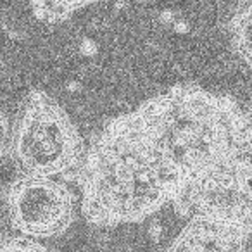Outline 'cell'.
I'll list each match as a JSON object with an SVG mask.
<instances>
[{
  "mask_svg": "<svg viewBox=\"0 0 252 252\" xmlns=\"http://www.w3.org/2000/svg\"><path fill=\"white\" fill-rule=\"evenodd\" d=\"M11 226L23 237L52 238L74 221V195L64 183L47 176H19L5 192Z\"/></svg>",
  "mask_w": 252,
  "mask_h": 252,
  "instance_id": "cell-5",
  "label": "cell"
},
{
  "mask_svg": "<svg viewBox=\"0 0 252 252\" xmlns=\"http://www.w3.org/2000/svg\"><path fill=\"white\" fill-rule=\"evenodd\" d=\"M76 180L81 213L95 226L138 223L171 202L178 187L131 114L116 118L95 135Z\"/></svg>",
  "mask_w": 252,
  "mask_h": 252,
  "instance_id": "cell-1",
  "label": "cell"
},
{
  "mask_svg": "<svg viewBox=\"0 0 252 252\" xmlns=\"http://www.w3.org/2000/svg\"><path fill=\"white\" fill-rule=\"evenodd\" d=\"M244 121H245V135H247V145L252 151V100L249 104L247 111L244 112Z\"/></svg>",
  "mask_w": 252,
  "mask_h": 252,
  "instance_id": "cell-11",
  "label": "cell"
},
{
  "mask_svg": "<svg viewBox=\"0 0 252 252\" xmlns=\"http://www.w3.org/2000/svg\"><path fill=\"white\" fill-rule=\"evenodd\" d=\"M94 0H30L35 16L43 23H61Z\"/></svg>",
  "mask_w": 252,
  "mask_h": 252,
  "instance_id": "cell-8",
  "label": "cell"
},
{
  "mask_svg": "<svg viewBox=\"0 0 252 252\" xmlns=\"http://www.w3.org/2000/svg\"><path fill=\"white\" fill-rule=\"evenodd\" d=\"M11 147V130H9V119L4 112L0 111V161L7 154Z\"/></svg>",
  "mask_w": 252,
  "mask_h": 252,
  "instance_id": "cell-10",
  "label": "cell"
},
{
  "mask_svg": "<svg viewBox=\"0 0 252 252\" xmlns=\"http://www.w3.org/2000/svg\"><path fill=\"white\" fill-rule=\"evenodd\" d=\"M131 116L176 183L249 149L237 102L199 87L171 88Z\"/></svg>",
  "mask_w": 252,
  "mask_h": 252,
  "instance_id": "cell-2",
  "label": "cell"
},
{
  "mask_svg": "<svg viewBox=\"0 0 252 252\" xmlns=\"http://www.w3.org/2000/svg\"><path fill=\"white\" fill-rule=\"evenodd\" d=\"M228 36L233 52L252 67V0H245L228 23Z\"/></svg>",
  "mask_w": 252,
  "mask_h": 252,
  "instance_id": "cell-7",
  "label": "cell"
},
{
  "mask_svg": "<svg viewBox=\"0 0 252 252\" xmlns=\"http://www.w3.org/2000/svg\"><path fill=\"white\" fill-rule=\"evenodd\" d=\"M0 252H50L43 244L30 237L0 235Z\"/></svg>",
  "mask_w": 252,
  "mask_h": 252,
  "instance_id": "cell-9",
  "label": "cell"
},
{
  "mask_svg": "<svg viewBox=\"0 0 252 252\" xmlns=\"http://www.w3.org/2000/svg\"><path fill=\"white\" fill-rule=\"evenodd\" d=\"M251 235L206 220H190L166 252H247Z\"/></svg>",
  "mask_w": 252,
  "mask_h": 252,
  "instance_id": "cell-6",
  "label": "cell"
},
{
  "mask_svg": "<svg viewBox=\"0 0 252 252\" xmlns=\"http://www.w3.org/2000/svg\"><path fill=\"white\" fill-rule=\"evenodd\" d=\"M11 158L26 176H71L85 154L67 112L40 90L26 97L11 135Z\"/></svg>",
  "mask_w": 252,
  "mask_h": 252,
  "instance_id": "cell-3",
  "label": "cell"
},
{
  "mask_svg": "<svg viewBox=\"0 0 252 252\" xmlns=\"http://www.w3.org/2000/svg\"><path fill=\"white\" fill-rule=\"evenodd\" d=\"M176 213L252 235V151L238 152L178 183Z\"/></svg>",
  "mask_w": 252,
  "mask_h": 252,
  "instance_id": "cell-4",
  "label": "cell"
}]
</instances>
